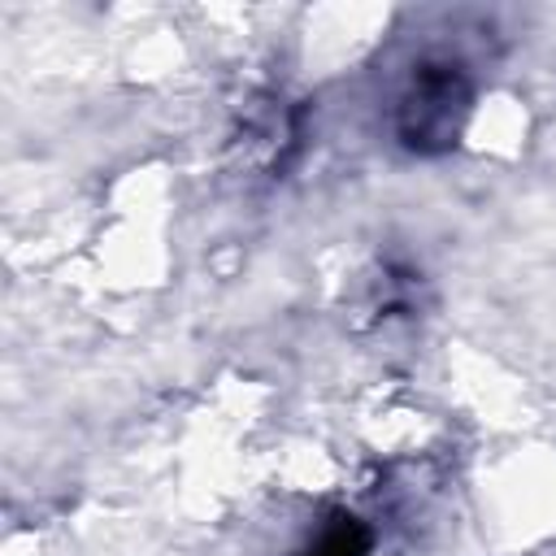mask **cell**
<instances>
[{"mask_svg": "<svg viewBox=\"0 0 556 556\" xmlns=\"http://www.w3.org/2000/svg\"><path fill=\"white\" fill-rule=\"evenodd\" d=\"M465 109H469V87L456 74V65H426V74L413 83V91L400 109L404 139L417 148L447 143L460 130Z\"/></svg>", "mask_w": 556, "mask_h": 556, "instance_id": "1", "label": "cell"}]
</instances>
